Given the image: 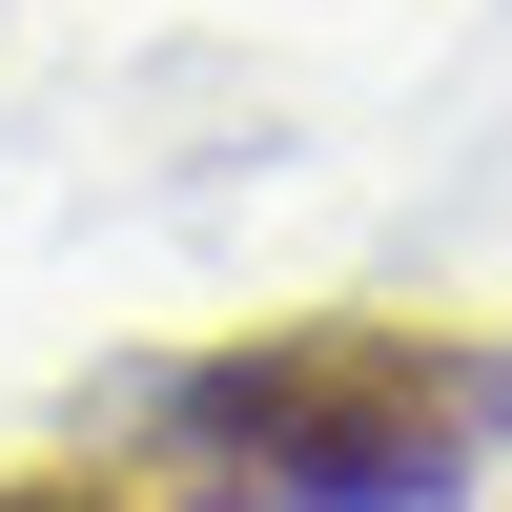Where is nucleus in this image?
<instances>
[{
    "instance_id": "obj_1",
    "label": "nucleus",
    "mask_w": 512,
    "mask_h": 512,
    "mask_svg": "<svg viewBox=\"0 0 512 512\" xmlns=\"http://www.w3.org/2000/svg\"><path fill=\"white\" fill-rule=\"evenodd\" d=\"M492 431H512V349L492 328L308 308V328H246V349L164 369L144 492L164 512H431Z\"/></svg>"
},
{
    "instance_id": "obj_2",
    "label": "nucleus",
    "mask_w": 512,
    "mask_h": 512,
    "mask_svg": "<svg viewBox=\"0 0 512 512\" xmlns=\"http://www.w3.org/2000/svg\"><path fill=\"white\" fill-rule=\"evenodd\" d=\"M0 512H144L123 472H0Z\"/></svg>"
}]
</instances>
